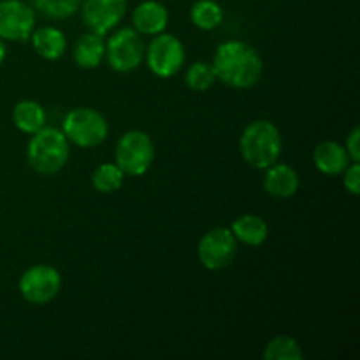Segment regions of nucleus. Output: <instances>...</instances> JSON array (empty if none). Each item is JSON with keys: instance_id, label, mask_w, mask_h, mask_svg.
Wrapping results in <instances>:
<instances>
[{"instance_id": "1", "label": "nucleus", "mask_w": 360, "mask_h": 360, "mask_svg": "<svg viewBox=\"0 0 360 360\" xmlns=\"http://www.w3.org/2000/svg\"><path fill=\"white\" fill-rule=\"evenodd\" d=\"M217 79L231 88H252L262 76L264 63L253 46L243 41H227L217 48L213 58Z\"/></svg>"}, {"instance_id": "2", "label": "nucleus", "mask_w": 360, "mask_h": 360, "mask_svg": "<svg viewBox=\"0 0 360 360\" xmlns=\"http://www.w3.org/2000/svg\"><path fill=\"white\" fill-rule=\"evenodd\" d=\"M69 141L62 130L55 127H42L35 134L27 146V160L30 167L39 174H56L69 162Z\"/></svg>"}, {"instance_id": "3", "label": "nucleus", "mask_w": 360, "mask_h": 360, "mask_svg": "<svg viewBox=\"0 0 360 360\" xmlns=\"http://www.w3.org/2000/svg\"><path fill=\"white\" fill-rule=\"evenodd\" d=\"M239 148L246 164L255 169H267L280 158L283 139L274 123L257 120L243 130Z\"/></svg>"}, {"instance_id": "4", "label": "nucleus", "mask_w": 360, "mask_h": 360, "mask_svg": "<svg viewBox=\"0 0 360 360\" xmlns=\"http://www.w3.org/2000/svg\"><path fill=\"white\" fill-rule=\"evenodd\" d=\"M63 134L67 141L79 148H95L108 137L109 125L104 116L90 108H76L63 120Z\"/></svg>"}, {"instance_id": "5", "label": "nucleus", "mask_w": 360, "mask_h": 360, "mask_svg": "<svg viewBox=\"0 0 360 360\" xmlns=\"http://www.w3.org/2000/svg\"><path fill=\"white\" fill-rule=\"evenodd\" d=\"M116 165L129 176H143L151 167L155 146L143 130H129L116 144Z\"/></svg>"}, {"instance_id": "6", "label": "nucleus", "mask_w": 360, "mask_h": 360, "mask_svg": "<svg viewBox=\"0 0 360 360\" xmlns=\"http://www.w3.org/2000/svg\"><path fill=\"white\" fill-rule=\"evenodd\" d=\"M144 55H146V63L151 72L164 79L178 74L186 58L183 42L174 35L164 34V32L155 35Z\"/></svg>"}, {"instance_id": "7", "label": "nucleus", "mask_w": 360, "mask_h": 360, "mask_svg": "<svg viewBox=\"0 0 360 360\" xmlns=\"http://www.w3.org/2000/svg\"><path fill=\"white\" fill-rule=\"evenodd\" d=\"M144 42L134 28H122L105 44V58L116 72H132L144 58Z\"/></svg>"}, {"instance_id": "8", "label": "nucleus", "mask_w": 360, "mask_h": 360, "mask_svg": "<svg viewBox=\"0 0 360 360\" xmlns=\"http://www.w3.org/2000/svg\"><path fill=\"white\" fill-rule=\"evenodd\" d=\"M62 288V276L51 266H32L20 278V294L30 304H48L58 295Z\"/></svg>"}, {"instance_id": "9", "label": "nucleus", "mask_w": 360, "mask_h": 360, "mask_svg": "<svg viewBox=\"0 0 360 360\" xmlns=\"http://www.w3.org/2000/svg\"><path fill=\"white\" fill-rule=\"evenodd\" d=\"M236 253H238V239L234 238L231 229L225 227L207 232L197 246L200 264L210 271H220L231 266Z\"/></svg>"}, {"instance_id": "10", "label": "nucleus", "mask_w": 360, "mask_h": 360, "mask_svg": "<svg viewBox=\"0 0 360 360\" xmlns=\"http://www.w3.org/2000/svg\"><path fill=\"white\" fill-rule=\"evenodd\" d=\"M35 28V9L23 0H0V39L28 41Z\"/></svg>"}, {"instance_id": "11", "label": "nucleus", "mask_w": 360, "mask_h": 360, "mask_svg": "<svg viewBox=\"0 0 360 360\" xmlns=\"http://www.w3.org/2000/svg\"><path fill=\"white\" fill-rule=\"evenodd\" d=\"M127 13V0H84L81 16L90 32L104 37L122 21Z\"/></svg>"}, {"instance_id": "12", "label": "nucleus", "mask_w": 360, "mask_h": 360, "mask_svg": "<svg viewBox=\"0 0 360 360\" xmlns=\"http://www.w3.org/2000/svg\"><path fill=\"white\" fill-rule=\"evenodd\" d=\"M134 30L143 35H158L169 23V13L164 4L157 0H144L134 9Z\"/></svg>"}, {"instance_id": "13", "label": "nucleus", "mask_w": 360, "mask_h": 360, "mask_svg": "<svg viewBox=\"0 0 360 360\" xmlns=\"http://www.w3.org/2000/svg\"><path fill=\"white\" fill-rule=\"evenodd\" d=\"M313 164L326 176H340L352 164V160L345 146L334 141H326L313 151Z\"/></svg>"}, {"instance_id": "14", "label": "nucleus", "mask_w": 360, "mask_h": 360, "mask_svg": "<svg viewBox=\"0 0 360 360\" xmlns=\"http://www.w3.org/2000/svg\"><path fill=\"white\" fill-rule=\"evenodd\" d=\"M264 188L271 197L288 199L299 188V176L290 165L273 164L264 176Z\"/></svg>"}, {"instance_id": "15", "label": "nucleus", "mask_w": 360, "mask_h": 360, "mask_svg": "<svg viewBox=\"0 0 360 360\" xmlns=\"http://www.w3.org/2000/svg\"><path fill=\"white\" fill-rule=\"evenodd\" d=\"M74 62L83 69H97L105 58V42L104 37L95 32L81 35L74 46Z\"/></svg>"}, {"instance_id": "16", "label": "nucleus", "mask_w": 360, "mask_h": 360, "mask_svg": "<svg viewBox=\"0 0 360 360\" xmlns=\"http://www.w3.org/2000/svg\"><path fill=\"white\" fill-rule=\"evenodd\" d=\"M30 41L35 53L44 60H58L60 56H63L67 48L65 34L55 27L37 28L32 32Z\"/></svg>"}, {"instance_id": "17", "label": "nucleus", "mask_w": 360, "mask_h": 360, "mask_svg": "<svg viewBox=\"0 0 360 360\" xmlns=\"http://www.w3.org/2000/svg\"><path fill=\"white\" fill-rule=\"evenodd\" d=\"M232 234L238 241L248 246H260L269 236V227L257 214H243L232 224Z\"/></svg>"}, {"instance_id": "18", "label": "nucleus", "mask_w": 360, "mask_h": 360, "mask_svg": "<svg viewBox=\"0 0 360 360\" xmlns=\"http://www.w3.org/2000/svg\"><path fill=\"white\" fill-rule=\"evenodd\" d=\"M13 122L18 130L25 134H35L46 123V112L39 102L21 101L13 109Z\"/></svg>"}, {"instance_id": "19", "label": "nucleus", "mask_w": 360, "mask_h": 360, "mask_svg": "<svg viewBox=\"0 0 360 360\" xmlns=\"http://www.w3.org/2000/svg\"><path fill=\"white\" fill-rule=\"evenodd\" d=\"M190 20L200 30H213L224 21V9L217 0H197L190 9Z\"/></svg>"}, {"instance_id": "20", "label": "nucleus", "mask_w": 360, "mask_h": 360, "mask_svg": "<svg viewBox=\"0 0 360 360\" xmlns=\"http://www.w3.org/2000/svg\"><path fill=\"white\" fill-rule=\"evenodd\" d=\"M125 172L116 164H101L91 174V185L101 193H112L122 188Z\"/></svg>"}, {"instance_id": "21", "label": "nucleus", "mask_w": 360, "mask_h": 360, "mask_svg": "<svg viewBox=\"0 0 360 360\" xmlns=\"http://www.w3.org/2000/svg\"><path fill=\"white\" fill-rule=\"evenodd\" d=\"M266 360H301L302 352L297 341L290 336H276L267 343L264 350Z\"/></svg>"}, {"instance_id": "22", "label": "nucleus", "mask_w": 360, "mask_h": 360, "mask_svg": "<svg viewBox=\"0 0 360 360\" xmlns=\"http://www.w3.org/2000/svg\"><path fill=\"white\" fill-rule=\"evenodd\" d=\"M27 2L51 20L70 18L81 6V0H27Z\"/></svg>"}, {"instance_id": "23", "label": "nucleus", "mask_w": 360, "mask_h": 360, "mask_svg": "<svg viewBox=\"0 0 360 360\" xmlns=\"http://www.w3.org/2000/svg\"><path fill=\"white\" fill-rule=\"evenodd\" d=\"M217 81V74L211 63L195 62L188 67L185 76V83L193 91H206Z\"/></svg>"}, {"instance_id": "24", "label": "nucleus", "mask_w": 360, "mask_h": 360, "mask_svg": "<svg viewBox=\"0 0 360 360\" xmlns=\"http://www.w3.org/2000/svg\"><path fill=\"white\" fill-rule=\"evenodd\" d=\"M343 185L352 195H359L360 190V164L359 162H352L347 169L343 171Z\"/></svg>"}, {"instance_id": "25", "label": "nucleus", "mask_w": 360, "mask_h": 360, "mask_svg": "<svg viewBox=\"0 0 360 360\" xmlns=\"http://www.w3.org/2000/svg\"><path fill=\"white\" fill-rule=\"evenodd\" d=\"M345 150H347L348 157H350L352 162L360 160V129L359 127H355V129L350 132Z\"/></svg>"}, {"instance_id": "26", "label": "nucleus", "mask_w": 360, "mask_h": 360, "mask_svg": "<svg viewBox=\"0 0 360 360\" xmlns=\"http://www.w3.org/2000/svg\"><path fill=\"white\" fill-rule=\"evenodd\" d=\"M4 58H6V46H4L2 39H0V65H2Z\"/></svg>"}]
</instances>
